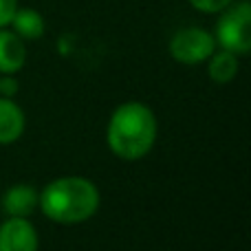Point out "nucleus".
Segmentation results:
<instances>
[{
    "mask_svg": "<svg viewBox=\"0 0 251 251\" xmlns=\"http://www.w3.org/2000/svg\"><path fill=\"white\" fill-rule=\"evenodd\" d=\"M0 251H38V231L26 218H7L0 225Z\"/></svg>",
    "mask_w": 251,
    "mask_h": 251,
    "instance_id": "5",
    "label": "nucleus"
},
{
    "mask_svg": "<svg viewBox=\"0 0 251 251\" xmlns=\"http://www.w3.org/2000/svg\"><path fill=\"white\" fill-rule=\"evenodd\" d=\"M18 93V82L11 75H2L0 77V97H13Z\"/></svg>",
    "mask_w": 251,
    "mask_h": 251,
    "instance_id": "13",
    "label": "nucleus"
},
{
    "mask_svg": "<svg viewBox=\"0 0 251 251\" xmlns=\"http://www.w3.org/2000/svg\"><path fill=\"white\" fill-rule=\"evenodd\" d=\"M156 141V117L150 106L141 101H126L110 115L106 143L119 159L137 161L152 150Z\"/></svg>",
    "mask_w": 251,
    "mask_h": 251,
    "instance_id": "2",
    "label": "nucleus"
},
{
    "mask_svg": "<svg viewBox=\"0 0 251 251\" xmlns=\"http://www.w3.org/2000/svg\"><path fill=\"white\" fill-rule=\"evenodd\" d=\"M26 49L25 40L16 35L11 29H0V75H13L25 66Z\"/></svg>",
    "mask_w": 251,
    "mask_h": 251,
    "instance_id": "7",
    "label": "nucleus"
},
{
    "mask_svg": "<svg viewBox=\"0 0 251 251\" xmlns=\"http://www.w3.org/2000/svg\"><path fill=\"white\" fill-rule=\"evenodd\" d=\"M100 190L84 176H60L47 183L38 196V207L49 221L77 225L95 216L100 209Z\"/></svg>",
    "mask_w": 251,
    "mask_h": 251,
    "instance_id": "1",
    "label": "nucleus"
},
{
    "mask_svg": "<svg viewBox=\"0 0 251 251\" xmlns=\"http://www.w3.org/2000/svg\"><path fill=\"white\" fill-rule=\"evenodd\" d=\"M9 26L22 40H38L44 35V18L31 7H18Z\"/></svg>",
    "mask_w": 251,
    "mask_h": 251,
    "instance_id": "9",
    "label": "nucleus"
},
{
    "mask_svg": "<svg viewBox=\"0 0 251 251\" xmlns=\"http://www.w3.org/2000/svg\"><path fill=\"white\" fill-rule=\"evenodd\" d=\"M187 2H190L194 9L203 11V13H218V11H223L229 2H234V0H187Z\"/></svg>",
    "mask_w": 251,
    "mask_h": 251,
    "instance_id": "11",
    "label": "nucleus"
},
{
    "mask_svg": "<svg viewBox=\"0 0 251 251\" xmlns=\"http://www.w3.org/2000/svg\"><path fill=\"white\" fill-rule=\"evenodd\" d=\"M25 110L11 97H0V146L18 141L25 132Z\"/></svg>",
    "mask_w": 251,
    "mask_h": 251,
    "instance_id": "8",
    "label": "nucleus"
},
{
    "mask_svg": "<svg viewBox=\"0 0 251 251\" xmlns=\"http://www.w3.org/2000/svg\"><path fill=\"white\" fill-rule=\"evenodd\" d=\"M207 73L209 79L216 84H229L238 75V55L231 51H214L207 57Z\"/></svg>",
    "mask_w": 251,
    "mask_h": 251,
    "instance_id": "10",
    "label": "nucleus"
},
{
    "mask_svg": "<svg viewBox=\"0 0 251 251\" xmlns=\"http://www.w3.org/2000/svg\"><path fill=\"white\" fill-rule=\"evenodd\" d=\"M214 51H216L214 33L201 29V26H185V29L176 31L170 40V55L187 66L207 62V57Z\"/></svg>",
    "mask_w": 251,
    "mask_h": 251,
    "instance_id": "4",
    "label": "nucleus"
},
{
    "mask_svg": "<svg viewBox=\"0 0 251 251\" xmlns=\"http://www.w3.org/2000/svg\"><path fill=\"white\" fill-rule=\"evenodd\" d=\"M38 196L40 192L33 185L18 183V185H11L2 194L0 207L7 214V218H29L38 209Z\"/></svg>",
    "mask_w": 251,
    "mask_h": 251,
    "instance_id": "6",
    "label": "nucleus"
},
{
    "mask_svg": "<svg viewBox=\"0 0 251 251\" xmlns=\"http://www.w3.org/2000/svg\"><path fill=\"white\" fill-rule=\"evenodd\" d=\"M216 22L214 40L221 49L236 55H247L251 51V4L249 0L229 2Z\"/></svg>",
    "mask_w": 251,
    "mask_h": 251,
    "instance_id": "3",
    "label": "nucleus"
},
{
    "mask_svg": "<svg viewBox=\"0 0 251 251\" xmlns=\"http://www.w3.org/2000/svg\"><path fill=\"white\" fill-rule=\"evenodd\" d=\"M16 9H18V0H0V29L9 26Z\"/></svg>",
    "mask_w": 251,
    "mask_h": 251,
    "instance_id": "12",
    "label": "nucleus"
}]
</instances>
